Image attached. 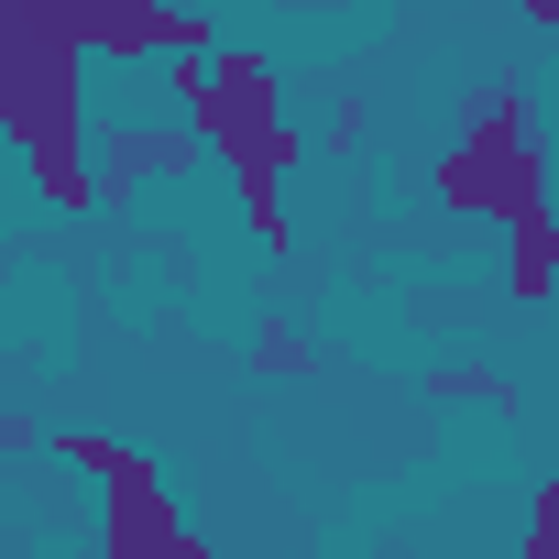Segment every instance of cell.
Returning a JSON list of instances; mask_svg holds the SVG:
<instances>
[{"label": "cell", "instance_id": "cell-1", "mask_svg": "<svg viewBox=\"0 0 559 559\" xmlns=\"http://www.w3.org/2000/svg\"><path fill=\"white\" fill-rule=\"evenodd\" d=\"M88 45L56 23V0H0V132L34 165V187L56 209H99V165H88Z\"/></svg>", "mask_w": 559, "mask_h": 559}, {"label": "cell", "instance_id": "cell-2", "mask_svg": "<svg viewBox=\"0 0 559 559\" xmlns=\"http://www.w3.org/2000/svg\"><path fill=\"white\" fill-rule=\"evenodd\" d=\"M165 88H176V110L198 121V143L230 165V187H241V219H252V241L263 252H286V165H308L297 154V121H286V99H274V67L263 56H176L165 67Z\"/></svg>", "mask_w": 559, "mask_h": 559}, {"label": "cell", "instance_id": "cell-3", "mask_svg": "<svg viewBox=\"0 0 559 559\" xmlns=\"http://www.w3.org/2000/svg\"><path fill=\"white\" fill-rule=\"evenodd\" d=\"M439 209L450 219H526V209H548V154H537V132H526V99L515 88H493V99H472V121H461V143L439 154Z\"/></svg>", "mask_w": 559, "mask_h": 559}, {"label": "cell", "instance_id": "cell-4", "mask_svg": "<svg viewBox=\"0 0 559 559\" xmlns=\"http://www.w3.org/2000/svg\"><path fill=\"white\" fill-rule=\"evenodd\" d=\"M176 548H187V515H176L165 472H154V461L110 472V504H99V559H176Z\"/></svg>", "mask_w": 559, "mask_h": 559}, {"label": "cell", "instance_id": "cell-5", "mask_svg": "<svg viewBox=\"0 0 559 559\" xmlns=\"http://www.w3.org/2000/svg\"><path fill=\"white\" fill-rule=\"evenodd\" d=\"M504 286H515V308H548L559 297V219L548 209L504 219Z\"/></svg>", "mask_w": 559, "mask_h": 559}, {"label": "cell", "instance_id": "cell-6", "mask_svg": "<svg viewBox=\"0 0 559 559\" xmlns=\"http://www.w3.org/2000/svg\"><path fill=\"white\" fill-rule=\"evenodd\" d=\"M56 461H67V472H99V483H110V472H132L143 450H121V439H99V428H56Z\"/></svg>", "mask_w": 559, "mask_h": 559}, {"label": "cell", "instance_id": "cell-7", "mask_svg": "<svg viewBox=\"0 0 559 559\" xmlns=\"http://www.w3.org/2000/svg\"><path fill=\"white\" fill-rule=\"evenodd\" d=\"M526 559H559V483L537 493V526H526Z\"/></svg>", "mask_w": 559, "mask_h": 559}, {"label": "cell", "instance_id": "cell-8", "mask_svg": "<svg viewBox=\"0 0 559 559\" xmlns=\"http://www.w3.org/2000/svg\"><path fill=\"white\" fill-rule=\"evenodd\" d=\"M176 559H219V548H198V537H187V548H176Z\"/></svg>", "mask_w": 559, "mask_h": 559}]
</instances>
